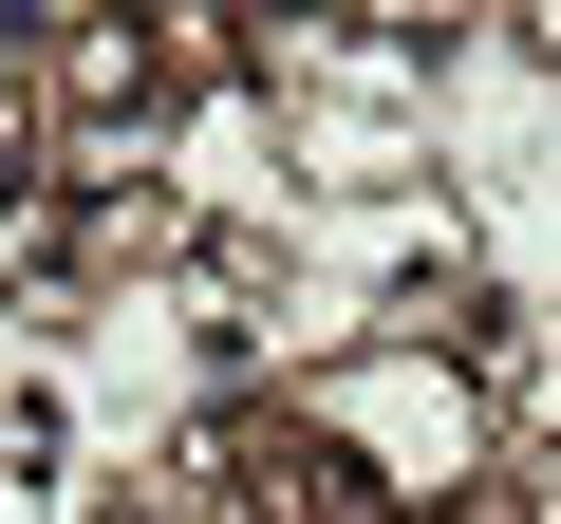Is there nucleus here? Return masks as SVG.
I'll return each instance as SVG.
<instances>
[{
  "mask_svg": "<svg viewBox=\"0 0 561 524\" xmlns=\"http://www.w3.org/2000/svg\"><path fill=\"white\" fill-rule=\"evenodd\" d=\"M280 412L337 449V487H356L375 524L524 505V487H505V431H486V375L431 356V338H356V356H319V375H280Z\"/></svg>",
  "mask_w": 561,
  "mask_h": 524,
  "instance_id": "f257e3e1",
  "label": "nucleus"
},
{
  "mask_svg": "<svg viewBox=\"0 0 561 524\" xmlns=\"http://www.w3.org/2000/svg\"><path fill=\"white\" fill-rule=\"evenodd\" d=\"M150 187L187 206V243H280L300 225V169H280V94L262 76H187L150 132Z\"/></svg>",
  "mask_w": 561,
  "mask_h": 524,
  "instance_id": "f03ea898",
  "label": "nucleus"
},
{
  "mask_svg": "<svg viewBox=\"0 0 561 524\" xmlns=\"http://www.w3.org/2000/svg\"><path fill=\"white\" fill-rule=\"evenodd\" d=\"M0 524H57V431L0 412Z\"/></svg>",
  "mask_w": 561,
  "mask_h": 524,
  "instance_id": "7ed1b4c3",
  "label": "nucleus"
}]
</instances>
